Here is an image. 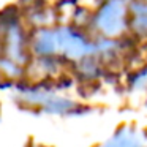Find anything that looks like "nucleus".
<instances>
[{"mask_svg":"<svg viewBox=\"0 0 147 147\" xmlns=\"http://www.w3.org/2000/svg\"><path fill=\"white\" fill-rule=\"evenodd\" d=\"M125 10L122 0H109L108 3L100 10L95 22L98 29L106 35H117L120 33L123 27Z\"/></svg>","mask_w":147,"mask_h":147,"instance_id":"nucleus-1","label":"nucleus"},{"mask_svg":"<svg viewBox=\"0 0 147 147\" xmlns=\"http://www.w3.org/2000/svg\"><path fill=\"white\" fill-rule=\"evenodd\" d=\"M103 147H141V142L133 131H122L120 130Z\"/></svg>","mask_w":147,"mask_h":147,"instance_id":"nucleus-2","label":"nucleus"}]
</instances>
